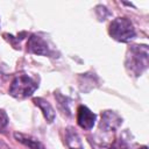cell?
Masks as SVG:
<instances>
[{
	"instance_id": "cell-2",
	"label": "cell",
	"mask_w": 149,
	"mask_h": 149,
	"mask_svg": "<svg viewBox=\"0 0 149 149\" xmlns=\"http://www.w3.org/2000/svg\"><path fill=\"white\" fill-rule=\"evenodd\" d=\"M37 86L38 84L34 78L29 77L28 74H19L13 79L9 87V93L14 98L23 99L31 95Z\"/></svg>"
},
{
	"instance_id": "cell-1",
	"label": "cell",
	"mask_w": 149,
	"mask_h": 149,
	"mask_svg": "<svg viewBox=\"0 0 149 149\" xmlns=\"http://www.w3.org/2000/svg\"><path fill=\"white\" fill-rule=\"evenodd\" d=\"M147 45H132L126 55V68L134 76H140L148 68Z\"/></svg>"
},
{
	"instance_id": "cell-10",
	"label": "cell",
	"mask_w": 149,
	"mask_h": 149,
	"mask_svg": "<svg viewBox=\"0 0 149 149\" xmlns=\"http://www.w3.org/2000/svg\"><path fill=\"white\" fill-rule=\"evenodd\" d=\"M70 149H81V147L80 146H78V147L74 146V147H70Z\"/></svg>"
},
{
	"instance_id": "cell-8",
	"label": "cell",
	"mask_w": 149,
	"mask_h": 149,
	"mask_svg": "<svg viewBox=\"0 0 149 149\" xmlns=\"http://www.w3.org/2000/svg\"><path fill=\"white\" fill-rule=\"evenodd\" d=\"M14 136L19 142H21L22 144H24L29 149H44L43 144L40 141H37L36 139H34L29 135H26V134H22V133H15Z\"/></svg>"
},
{
	"instance_id": "cell-3",
	"label": "cell",
	"mask_w": 149,
	"mask_h": 149,
	"mask_svg": "<svg viewBox=\"0 0 149 149\" xmlns=\"http://www.w3.org/2000/svg\"><path fill=\"white\" fill-rule=\"evenodd\" d=\"M109 35L119 42H128L135 36L133 23L126 17H116L109 24Z\"/></svg>"
},
{
	"instance_id": "cell-5",
	"label": "cell",
	"mask_w": 149,
	"mask_h": 149,
	"mask_svg": "<svg viewBox=\"0 0 149 149\" xmlns=\"http://www.w3.org/2000/svg\"><path fill=\"white\" fill-rule=\"evenodd\" d=\"M27 49H28L30 52L35 54V55L45 56V55L49 54L48 43H47L41 36H37V35H31V36L28 38Z\"/></svg>"
},
{
	"instance_id": "cell-4",
	"label": "cell",
	"mask_w": 149,
	"mask_h": 149,
	"mask_svg": "<svg viewBox=\"0 0 149 149\" xmlns=\"http://www.w3.org/2000/svg\"><path fill=\"white\" fill-rule=\"evenodd\" d=\"M77 122L78 125L86 130L92 129L95 122V114L90 111L86 106H79L77 109Z\"/></svg>"
},
{
	"instance_id": "cell-6",
	"label": "cell",
	"mask_w": 149,
	"mask_h": 149,
	"mask_svg": "<svg viewBox=\"0 0 149 149\" xmlns=\"http://www.w3.org/2000/svg\"><path fill=\"white\" fill-rule=\"evenodd\" d=\"M120 123H121V119L115 113L111 111H106L104 112V114H101V123H100L101 128L104 127L107 130H113L118 128Z\"/></svg>"
},
{
	"instance_id": "cell-7",
	"label": "cell",
	"mask_w": 149,
	"mask_h": 149,
	"mask_svg": "<svg viewBox=\"0 0 149 149\" xmlns=\"http://www.w3.org/2000/svg\"><path fill=\"white\" fill-rule=\"evenodd\" d=\"M34 104L36 105V106H38V108L42 111V113H43V115H44V118H45V120L48 121V122H52L54 120H55V112H54V108L51 107V105L47 101V100H44V99H42V98H34Z\"/></svg>"
},
{
	"instance_id": "cell-9",
	"label": "cell",
	"mask_w": 149,
	"mask_h": 149,
	"mask_svg": "<svg viewBox=\"0 0 149 149\" xmlns=\"http://www.w3.org/2000/svg\"><path fill=\"white\" fill-rule=\"evenodd\" d=\"M8 125V116L3 109H0V130H2Z\"/></svg>"
},
{
	"instance_id": "cell-11",
	"label": "cell",
	"mask_w": 149,
	"mask_h": 149,
	"mask_svg": "<svg viewBox=\"0 0 149 149\" xmlns=\"http://www.w3.org/2000/svg\"><path fill=\"white\" fill-rule=\"evenodd\" d=\"M139 149H147V147H141V148H139Z\"/></svg>"
},
{
	"instance_id": "cell-12",
	"label": "cell",
	"mask_w": 149,
	"mask_h": 149,
	"mask_svg": "<svg viewBox=\"0 0 149 149\" xmlns=\"http://www.w3.org/2000/svg\"><path fill=\"white\" fill-rule=\"evenodd\" d=\"M111 149H118V148H115V147H112V148H111Z\"/></svg>"
}]
</instances>
